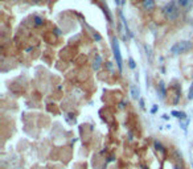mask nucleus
I'll return each mask as SVG.
<instances>
[{
    "label": "nucleus",
    "instance_id": "nucleus-14",
    "mask_svg": "<svg viewBox=\"0 0 193 169\" xmlns=\"http://www.w3.org/2000/svg\"><path fill=\"white\" fill-rule=\"evenodd\" d=\"M115 3H116V4H121L122 2H121V0H115Z\"/></svg>",
    "mask_w": 193,
    "mask_h": 169
},
{
    "label": "nucleus",
    "instance_id": "nucleus-11",
    "mask_svg": "<svg viewBox=\"0 0 193 169\" xmlns=\"http://www.w3.org/2000/svg\"><path fill=\"white\" fill-rule=\"evenodd\" d=\"M155 147H156V150H157V151H160V152L163 151V148H161V144H160V143L155 141Z\"/></svg>",
    "mask_w": 193,
    "mask_h": 169
},
{
    "label": "nucleus",
    "instance_id": "nucleus-7",
    "mask_svg": "<svg viewBox=\"0 0 193 169\" xmlns=\"http://www.w3.org/2000/svg\"><path fill=\"white\" fill-rule=\"evenodd\" d=\"M177 4H179L181 8H188L191 4V0H177Z\"/></svg>",
    "mask_w": 193,
    "mask_h": 169
},
{
    "label": "nucleus",
    "instance_id": "nucleus-6",
    "mask_svg": "<svg viewBox=\"0 0 193 169\" xmlns=\"http://www.w3.org/2000/svg\"><path fill=\"white\" fill-rule=\"evenodd\" d=\"M99 66H101V56H99V54H97V56H95V59H94L93 67L95 69V70H98V69H99Z\"/></svg>",
    "mask_w": 193,
    "mask_h": 169
},
{
    "label": "nucleus",
    "instance_id": "nucleus-15",
    "mask_svg": "<svg viewBox=\"0 0 193 169\" xmlns=\"http://www.w3.org/2000/svg\"><path fill=\"white\" fill-rule=\"evenodd\" d=\"M176 169H179V168H176Z\"/></svg>",
    "mask_w": 193,
    "mask_h": 169
},
{
    "label": "nucleus",
    "instance_id": "nucleus-5",
    "mask_svg": "<svg viewBox=\"0 0 193 169\" xmlns=\"http://www.w3.org/2000/svg\"><path fill=\"white\" fill-rule=\"evenodd\" d=\"M131 95L134 99H139V95H140V91H139V87H136L135 84L131 86Z\"/></svg>",
    "mask_w": 193,
    "mask_h": 169
},
{
    "label": "nucleus",
    "instance_id": "nucleus-3",
    "mask_svg": "<svg viewBox=\"0 0 193 169\" xmlns=\"http://www.w3.org/2000/svg\"><path fill=\"white\" fill-rule=\"evenodd\" d=\"M112 52H114V57H115V61H116V65H118V69L122 70V54H121V48H119V42H118V40L114 37L112 38Z\"/></svg>",
    "mask_w": 193,
    "mask_h": 169
},
{
    "label": "nucleus",
    "instance_id": "nucleus-2",
    "mask_svg": "<svg viewBox=\"0 0 193 169\" xmlns=\"http://www.w3.org/2000/svg\"><path fill=\"white\" fill-rule=\"evenodd\" d=\"M192 49V42L191 41H179L176 44H173L172 48H171V53L173 56L176 54H181V53H185L188 50Z\"/></svg>",
    "mask_w": 193,
    "mask_h": 169
},
{
    "label": "nucleus",
    "instance_id": "nucleus-8",
    "mask_svg": "<svg viewBox=\"0 0 193 169\" xmlns=\"http://www.w3.org/2000/svg\"><path fill=\"white\" fill-rule=\"evenodd\" d=\"M172 115H173V116H176V118H179L180 120H182V119H185V118H186V115H185L184 112H179V111H173V112H172Z\"/></svg>",
    "mask_w": 193,
    "mask_h": 169
},
{
    "label": "nucleus",
    "instance_id": "nucleus-10",
    "mask_svg": "<svg viewBox=\"0 0 193 169\" xmlns=\"http://www.w3.org/2000/svg\"><path fill=\"white\" fill-rule=\"evenodd\" d=\"M188 99H193V82L191 83V87H189V93H188Z\"/></svg>",
    "mask_w": 193,
    "mask_h": 169
},
{
    "label": "nucleus",
    "instance_id": "nucleus-1",
    "mask_svg": "<svg viewBox=\"0 0 193 169\" xmlns=\"http://www.w3.org/2000/svg\"><path fill=\"white\" fill-rule=\"evenodd\" d=\"M163 15L165 16L167 20H176L179 17V7H177V3L176 2H169L167 3L164 8H163Z\"/></svg>",
    "mask_w": 193,
    "mask_h": 169
},
{
    "label": "nucleus",
    "instance_id": "nucleus-9",
    "mask_svg": "<svg viewBox=\"0 0 193 169\" xmlns=\"http://www.w3.org/2000/svg\"><path fill=\"white\" fill-rule=\"evenodd\" d=\"M159 89H160V94H161V97L164 98L165 97V89H164V83L160 82L159 83Z\"/></svg>",
    "mask_w": 193,
    "mask_h": 169
},
{
    "label": "nucleus",
    "instance_id": "nucleus-4",
    "mask_svg": "<svg viewBox=\"0 0 193 169\" xmlns=\"http://www.w3.org/2000/svg\"><path fill=\"white\" fill-rule=\"evenodd\" d=\"M143 7H144V9H147V11H152V9L155 8V2H153V0H144V2H143Z\"/></svg>",
    "mask_w": 193,
    "mask_h": 169
},
{
    "label": "nucleus",
    "instance_id": "nucleus-12",
    "mask_svg": "<svg viewBox=\"0 0 193 169\" xmlns=\"http://www.w3.org/2000/svg\"><path fill=\"white\" fill-rule=\"evenodd\" d=\"M128 62H130V67H135V62H134V59L132 58H130V61H128Z\"/></svg>",
    "mask_w": 193,
    "mask_h": 169
},
{
    "label": "nucleus",
    "instance_id": "nucleus-13",
    "mask_svg": "<svg viewBox=\"0 0 193 169\" xmlns=\"http://www.w3.org/2000/svg\"><path fill=\"white\" fill-rule=\"evenodd\" d=\"M42 23V20L40 17H36V24H41Z\"/></svg>",
    "mask_w": 193,
    "mask_h": 169
}]
</instances>
